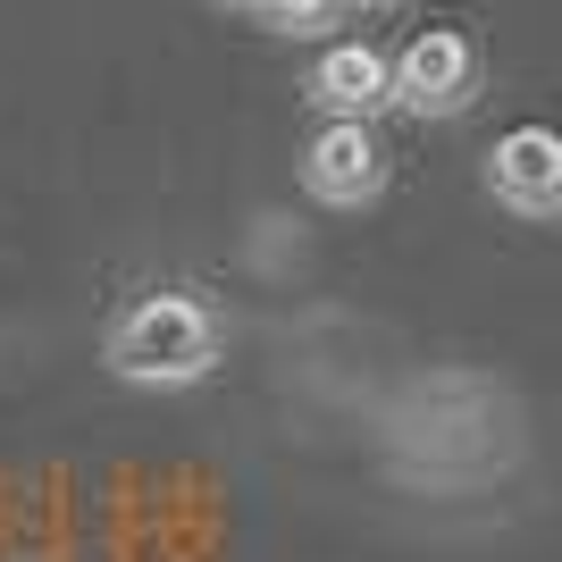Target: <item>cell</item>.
I'll use <instances>...</instances> for the list:
<instances>
[{"instance_id": "cell-5", "label": "cell", "mask_w": 562, "mask_h": 562, "mask_svg": "<svg viewBox=\"0 0 562 562\" xmlns=\"http://www.w3.org/2000/svg\"><path fill=\"white\" fill-rule=\"evenodd\" d=\"M311 93L328 101L336 117H370V110H386V101H395V59H378L370 43H336V50H319Z\"/></svg>"}, {"instance_id": "cell-1", "label": "cell", "mask_w": 562, "mask_h": 562, "mask_svg": "<svg viewBox=\"0 0 562 562\" xmlns=\"http://www.w3.org/2000/svg\"><path fill=\"white\" fill-rule=\"evenodd\" d=\"M211 361H218V328L193 294H151L110 336V370L135 386H177V378H202Z\"/></svg>"}, {"instance_id": "cell-2", "label": "cell", "mask_w": 562, "mask_h": 562, "mask_svg": "<svg viewBox=\"0 0 562 562\" xmlns=\"http://www.w3.org/2000/svg\"><path fill=\"white\" fill-rule=\"evenodd\" d=\"M479 93V50L453 34V25H428V34H412L395 59V101L420 117H446L462 110V101Z\"/></svg>"}, {"instance_id": "cell-7", "label": "cell", "mask_w": 562, "mask_h": 562, "mask_svg": "<svg viewBox=\"0 0 562 562\" xmlns=\"http://www.w3.org/2000/svg\"><path fill=\"white\" fill-rule=\"evenodd\" d=\"M244 9H260V0H244Z\"/></svg>"}, {"instance_id": "cell-3", "label": "cell", "mask_w": 562, "mask_h": 562, "mask_svg": "<svg viewBox=\"0 0 562 562\" xmlns=\"http://www.w3.org/2000/svg\"><path fill=\"white\" fill-rule=\"evenodd\" d=\"M303 177H311L319 202H345V211L370 202V193L386 186V143H378V126L370 117H328L303 151Z\"/></svg>"}, {"instance_id": "cell-6", "label": "cell", "mask_w": 562, "mask_h": 562, "mask_svg": "<svg viewBox=\"0 0 562 562\" xmlns=\"http://www.w3.org/2000/svg\"><path fill=\"white\" fill-rule=\"evenodd\" d=\"M260 9H269L278 25H319V18L336 9V0H260Z\"/></svg>"}, {"instance_id": "cell-4", "label": "cell", "mask_w": 562, "mask_h": 562, "mask_svg": "<svg viewBox=\"0 0 562 562\" xmlns=\"http://www.w3.org/2000/svg\"><path fill=\"white\" fill-rule=\"evenodd\" d=\"M487 186H495L504 211L554 218L562 211V135H554V126H513V135H495Z\"/></svg>"}]
</instances>
